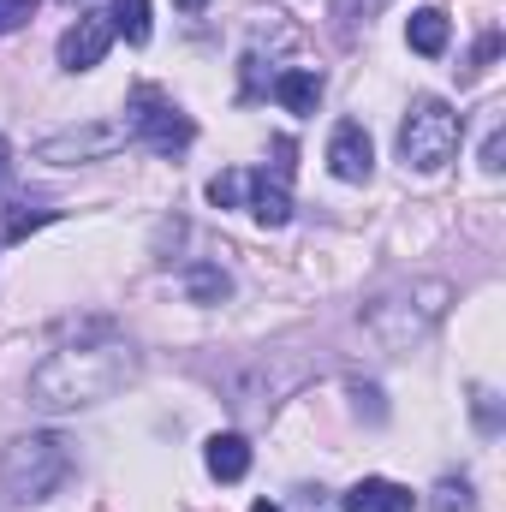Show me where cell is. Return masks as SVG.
Here are the masks:
<instances>
[{
  "label": "cell",
  "mask_w": 506,
  "mask_h": 512,
  "mask_svg": "<svg viewBox=\"0 0 506 512\" xmlns=\"http://www.w3.org/2000/svg\"><path fill=\"white\" fill-rule=\"evenodd\" d=\"M108 48H114V18H108V12H84V18L60 36V66H66V72H90V66L108 60Z\"/></svg>",
  "instance_id": "obj_6"
},
{
  "label": "cell",
  "mask_w": 506,
  "mask_h": 512,
  "mask_svg": "<svg viewBox=\"0 0 506 512\" xmlns=\"http://www.w3.org/2000/svg\"><path fill=\"white\" fill-rule=\"evenodd\" d=\"M274 102H280L286 114H316V102H322V78L304 72V66H292V72L274 78Z\"/></svg>",
  "instance_id": "obj_12"
},
{
  "label": "cell",
  "mask_w": 506,
  "mask_h": 512,
  "mask_svg": "<svg viewBox=\"0 0 506 512\" xmlns=\"http://www.w3.org/2000/svg\"><path fill=\"white\" fill-rule=\"evenodd\" d=\"M126 137L137 143H149L155 155H179V149H191V137L197 126L155 90V84H137V96H131V120H126Z\"/></svg>",
  "instance_id": "obj_5"
},
{
  "label": "cell",
  "mask_w": 506,
  "mask_h": 512,
  "mask_svg": "<svg viewBox=\"0 0 506 512\" xmlns=\"http://www.w3.org/2000/svg\"><path fill=\"white\" fill-rule=\"evenodd\" d=\"M429 507H435V512H465V507H471V489L447 477V483H435V501H429Z\"/></svg>",
  "instance_id": "obj_18"
},
{
  "label": "cell",
  "mask_w": 506,
  "mask_h": 512,
  "mask_svg": "<svg viewBox=\"0 0 506 512\" xmlns=\"http://www.w3.org/2000/svg\"><path fill=\"white\" fill-rule=\"evenodd\" d=\"M405 42L417 48V54H441L447 48V12L441 6H423V12H411V24H405Z\"/></svg>",
  "instance_id": "obj_13"
},
{
  "label": "cell",
  "mask_w": 506,
  "mask_h": 512,
  "mask_svg": "<svg viewBox=\"0 0 506 512\" xmlns=\"http://www.w3.org/2000/svg\"><path fill=\"white\" fill-rule=\"evenodd\" d=\"M131 376H137V358H131V346H120V340L66 346V352H54L48 364H36V376H30V405L48 411V417L84 411V405L114 399Z\"/></svg>",
  "instance_id": "obj_1"
},
{
  "label": "cell",
  "mask_w": 506,
  "mask_h": 512,
  "mask_svg": "<svg viewBox=\"0 0 506 512\" xmlns=\"http://www.w3.org/2000/svg\"><path fill=\"white\" fill-rule=\"evenodd\" d=\"M328 167H334V179H346V185H364V179H370L376 143H370V131L358 126V120H340V126H334V137H328Z\"/></svg>",
  "instance_id": "obj_7"
},
{
  "label": "cell",
  "mask_w": 506,
  "mask_h": 512,
  "mask_svg": "<svg viewBox=\"0 0 506 512\" xmlns=\"http://www.w3.org/2000/svg\"><path fill=\"white\" fill-rule=\"evenodd\" d=\"M66 477H72V441L54 435V429L18 435V441H6V453H0V489H6L18 507L48 501Z\"/></svg>",
  "instance_id": "obj_2"
},
{
  "label": "cell",
  "mask_w": 506,
  "mask_h": 512,
  "mask_svg": "<svg viewBox=\"0 0 506 512\" xmlns=\"http://www.w3.org/2000/svg\"><path fill=\"white\" fill-rule=\"evenodd\" d=\"M173 6H185V12H197V6H209V0H173Z\"/></svg>",
  "instance_id": "obj_21"
},
{
  "label": "cell",
  "mask_w": 506,
  "mask_h": 512,
  "mask_svg": "<svg viewBox=\"0 0 506 512\" xmlns=\"http://www.w3.org/2000/svg\"><path fill=\"white\" fill-rule=\"evenodd\" d=\"M465 143V120L441 102V96H417L405 126H399V161L411 173H441Z\"/></svg>",
  "instance_id": "obj_3"
},
{
  "label": "cell",
  "mask_w": 506,
  "mask_h": 512,
  "mask_svg": "<svg viewBox=\"0 0 506 512\" xmlns=\"http://www.w3.org/2000/svg\"><path fill=\"white\" fill-rule=\"evenodd\" d=\"M251 512H280V507H274V501H256V507Z\"/></svg>",
  "instance_id": "obj_22"
},
{
  "label": "cell",
  "mask_w": 506,
  "mask_h": 512,
  "mask_svg": "<svg viewBox=\"0 0 506 512\" xmlns=\"http://www.w3.org/2000/svg\"><path fill=\"white\" fill-rule=\"evenodd\" d=\"M447 298H453V286H441V280H423V286H411V292H393V298H381L370 304V334H376L381 346H393V352H405L411 340H423L441 316H447Z\"/></svg>",
  "instance_id": "obj_4"
},
{
  "label": "cell",
  "mask_w": 506,
  "mask_h": 512,
  "mask_svg": "<svg viewBox=\"0 0 506 512\" xmlns=\"http://www.w3.org/2000/svg\"><path fill=\"white\" fill-rule=\"evenodd\" d=\"M108 18H114V30L126 36L131 48H143V42H149V30H155V24H149V0H114V12H108Z\"/></svg>",
  "instance_id": "obj_14"
},
{
  "label": "cell",
  "mask_w": 506,
  "mask_h": 512,
  "mask_svg": "<svg viewBox=\"0 0 506 512\" xmlns=\"http://www.w3.org/2000/svg\"><path fill=\"white\" fill-rule=\"evenodd\" d=\"M411 489L405 483H393V477H364V483H352L346 489V501L340 507L346 512H411Z\"/></svg>",
  "instance_id": "obj_10"
},
{
  "label": "cell",
  "mask_w": 506,
  "mask_h": 512,
  "mask_svg": "<svg viewBox=\"0 0 506 512\" xmlns=\"http://www.w3.org/2000/svg\"><path fill=\"white\" fill-rule=\"evenodd\" d=\"M126 143V126H84V131H66V137H48L36 155L42 161H102Z\"/></svg>",
  "instance_id": "obj_8"
},
{
  "label": "cell",
  "mask_w": 506,
  "mask_h": 512,
  "mask_svg": "<svg viewBox=\"0 0 506 512\" xmlns=\"http://www.w3.org/2000/svg\"><path fill=\"white\" fill-rule=\"evenodd\" d=\"M209 203L239 209V203H245V173H215V179H209Z\"/></svg>",
  "instance_id": "obj_17"
},
{
  "label": "cell",
  "mask_w": 506,
  "mask_h": 512,
  "mask_svg": "<svg viewBox=\"0 0 506 512\" xmlns=\"http://www.w3.org/2000/svg\"><path fill=\"white\" fill-rule=\"evenodd\" d=\"M191 298L197 304H221L227 298V274L221 268H191Z\"/></svg>",
  "instance_id": "obj_16"
},
{
  "label": "cell",
  "mask_w": 506,
  "mask_h": 512,
  "mask_svg": "<svg viewBox=\"0 0 506 512\" xmlns=\"http://www.w3.org/2000/svg\"><path fill=\"white\" fill-rule=\"evenodd\" d=\"M245 209L262 227H286L292 221V197H286V173H245Z\"/></svg>",
  "instance_id": "obj_9"
},
{
  "label": "cell",
  "mask_w": 506,
  "mask_h": 512,
  "mask_svg": "<svg viewBox=\"0 0 506 512\" xmlns=\"http://www.w3.org/2000/svg\"><path fill=\"white\" fill-rule=\"evenodd\" d=\"M36 6H42V0H0V36H12L18 24H30Z\"/></svg>",
  "instance_id": "obj_19"
},
{
  "label": "cell",
  "mask_w": 506,
  "mask_h": 512,
  "mask_svg": "<svg viewBox=\"0 0 506 512\" xmlns=\"http://www.w3.org/2000/svg\"><path fill=\"white\" fill-rule=\"evenodd\" d=\"M203 465H209L215 483H239V477L251 471V441H245V435H209Z\"/></svg>",
  "instance_id": "obj_11"
},
{
  "label": "cell",
  "mask_w": 506,
  "mask_h": 512,
  "mask_svg": "<svg viewBox=\"0 0 506 512\" xmlns=\"http://www.w3.org/2000/svg\"><path fill=\"white\" fill-rule=\"evenodd\" d=\"M6 173H12V149H6V137H0V185H6Z\"/></svg>",
  "instance_id": "obj_20"
},
{
  "label": "cell",
  "mask_w": 506,
  "mask_h": 512,
  "mask_svg": "<svg viewBox=\"0 0 506 512\" xmlns=\"http://www.w3.org/2000/svg\"><path fill=\"white\" fill-rule=\"evenodd\" d=\"M54 221V209H30V203H12V215H6V227H0V239L6 245H18L24 233H36V227H48Z\"/></svg>",
  "instance_id": "obj_15"
}]
</instances>
